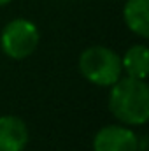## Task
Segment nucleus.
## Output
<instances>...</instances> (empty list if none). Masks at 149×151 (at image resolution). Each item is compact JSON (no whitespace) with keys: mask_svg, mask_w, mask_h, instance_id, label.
I'll return each mask as SVG.
<instances>
[{"mask_svg":"<svg viewBox=\"0 0 149 151\" xmlns=\"http://www.w3.org/2000/svg\"><path fill=\"white\" fill-rule=\"evenodd\" d=\"M126 27L139 37H149V0H126L123 9Z\"/></svg>","mask_w":149,"mask_h":151,"instance_id":"obj_6","label":"nucleus"},{"mask_svg":"<svg viewBox=\"0 0 149 151\" xmlns=\"http://www.w3.org/2000/svg\"><path fill=\"white\" fill-rule=\"evenodd\" d=\"M28 144V128L18 116H0V151H23Z\"/></svg>","mask_w":149,"mask_h":151,"instance_id":"obj_5","label":"nucleus"},{"mask_svg":"<svg viewBox=\"0 0 149 151\" xmlns=\"http://www.w3.org/2000/svg\"><path fill=\"white\" fill-rule=\"evenodd\" d=\"M79 70L90 83L97 86H112L121 77V58L105 46L86 47L79 56Z\"/></svg>","mask_w":149,"mask_h":151,"instance_id":"obj_2","label":"nucleus"},{"mask_svg":"<svg viewBox=\"0 0 149 151\" xmlns=\"http://www.w3.org/2000/svg\"><path fill=\"white\" fill-rule=\"evenodd\" d=\"M121 67L126 74L137 79H146L149 72V51L144 44H135L126 49L121 58Z\"/></svg>","mask_w":149,"mask_h":151,"instance_id":"obj_7","label":"nucleus"},{"mask_svg":"<svg viewBox=\"0 0 149 151\" xmlns=\"http://www.w3.org/2000/svg\"><path fill=\"white\" fill-rule=\"evenodd\" d=\"M109 109L125 125H144L149 119V90L146 79L119 77L109 93Z\"/></svg>","mask_w":149,"mask_h":151,"instance_id":"obj_1","label":"nucleus"},{"mask_svg":"<svg viewBox=\"0 0 149 151\" xmlns=\"http://www.w3.org/2000/svg\"><path fill=\"white\" fill-rule=\"evenodd\" d=\"M11 0H0V5H5V4H9Z\"/></svg>","mask_w":149,"mask_h":151,"instance_id":"obj_8","label":"nucleus"},{"mask_svg":"<svg viewBox=\"0 0 149 151\" xmlns=\"http://www.w3.org/2000/svg\"><path fill=\"white\" fill-rule=\"evenodd\" d=\"M2 51L12 60H23L30 56L39 46L37 27L25 18H16L9 21L0 35Z\"/></svg>","mask_w":149,"mask_h":151,"instance_id":"obj_3","label":"nucleus"},{"mask_svg":"<svg viewBox=\"0 0 149 151\" xmlns=\"http://www.w3.org/2000/svg\"><path fill=\"white\" fill-rule=\"evenodd\" d=\"M93 151H139V137L126 127L107 125L95 134Z\"/></svg>","mask_w":149,"mask_h":151,"instance_id":"obj_4","label":"nucleus"}]
</instances>
